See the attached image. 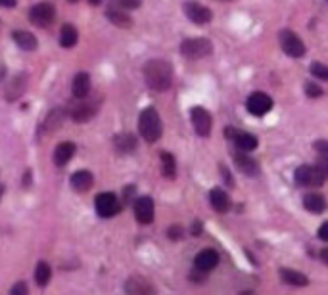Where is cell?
<instances>
[{
    "label": "cell",
    "mask_w": 328,
    "mask_h": 295,
    "mask_svg": "<svg viewBox=\"0 0 328 295\" xmlns=\"http://www.w3.org/2000/svg\"><path fill=\"white\" fill-rule=\"evenodd\" d=\"M144 81L146 85L155 90V92H165L169 90L173 83V69L165 60H150L144 66Z\"/></svg>",
    "instance_id": "obj_1"
},
{
    "label": "cell",
    "mask_w": 328,
    "mask_h": 295,
    "mask_svg": "<svg viewBox=\"0 0 328 295\" xmlns=\"http://www.w3.org/2000/svg\"><path fill=\"white\" fill-rule=\"evenodd\" d=\"M138 131L142 134V138L146 142H157L161 138V119L157 115V111L153 108H146L140 113V119H138Z\"/></svg>",
    "instance_id": "obj_2"
},
{
    "label": "cell",
    "mask_w": 328,
    "mask_h": 295,
    "mask_svg": "<svg viewBox=\"0 0 328 295\" xmlns=\"http://www.w3.org/2000/svg\"><path fill=\"white\" fill-rule=\"evenodd\" d=\"M213 52V44L209 39L204 37H196V39H186L181 44V54L186 60H202Z\"/></svg>",
    "instance_id": "obj_3"
},
{
    "label": "cell",
    "mask_w": 328,
    "mask_h": 295,
    "mask_svg": "<svg viewBox=\"0 0 328 295\" xmlns=\"http://www.w3.org/2000/svg\"><path fill=\"white\" fill-rule=\"evenodd\" d=\"M294 178L295 184L305 186V188H318V186L324 184V180H326L317 167H309V165L297 167L294 173Z\"/></svg>",
    "instance_id": "obj_4"
},
{
    "label": "cell",
    "mask_w": 328,
    "mask_h": 295,
    "mask_svg": "<svg viewBox=\"0 0 328 295\" xmlns=\"http://www.w3.org/2000/svg\"><path fill=\"white\" fill-rule=\"evenodd\" d=\"M98 108H100L98 100L79 98V102H77L75 106H73V110H71V119L75 121V123H87V121H90L96 115Z\"/></svg>",
    "instance_id": "obj_5"
},
{
    "label": "cell",
    "mask_w": 328,
    "mask_h": 295,
    "mask_svg": "<svg viewBox=\"0 0 328 295\" xmlns=\"http://www.w3.org/2000/svg\"><path fill=\"white\" fill-rule=\"evenodd\" d=\"M94 205H96V213H98L100 217H104V219H109V217L117 215V213L121 211L119 199H117L115 194H111V192L98 194V196H96V201H94Z\"/></svg>",
    "instance_id": "obj_6"
},
{
    "label": "cell",
    "mask_w": 328,
    "mask_h": 295,
    "mask_svg": "<svg viewBox=\"0 0 328 295\" xmlns=\"http://www.w3.org/2000/svg\"><path fill=\"white\" fill-rule=\"evenodd\" d=\"M280 46L290 58H303L305 54V44L303 41L292 31H282L280 33Z\"/></svg>",
    "instance_id": "obj_7"
},
{
    "label": "cell",
    "mask_w": 328,
    "mask_h": 295,
    "mask_svg": "<svg viewBox=\"0 0 328 295\" xmlns=\"http://www.w3.org/2000/svg\"><path fill=\"white\" fill-rule=\"evenodd\" d=\"M246 108H248V111H250L252 115L261 117L267 111H271V108H273V100H271V96H267L265 92H253L252 96L248 98V102H246Z\"/></svg>",
    "instance_id": "obj_8"
},
{
    "label": "cell",
    "mask_w": 328,
    "mask_h": 295,
    "mask_svg": "<svg viewBox=\"0 0 328 295\" xmlns=\"http://www.w3.org/2000/svg\"><path fill=\"white\" fill-rule=\"evenodd\" d=\"M185 14H186V18L192 23H196V25H206V23H209L211 22V18H213L211 10L206 8V6H202L200 2H186Z\"/></svg>",
    "instance_id": "obj_9"
},
{
    "label": "cell",
    "mask_w": 328,
    "mask_h": 295,
    "mask_svg": "<svg viewBox=\"0 0 328 295\" xmlns=\"http://www.w3.org/2000/svg\"><path fill=\"white\" fill-rule=\"evenodd\" d=\"M54 6L52 4H48V2H43V4H37L33 6V10L29 12V20L35 23V25H39V27H46V25H50L52 20H54Z\"/></svg>",
    "instance_id": "obj_10"
},
{
    "label": "cell",
    "mask_w": 328,
    "mask_h": 295,
    "mask_svg": "<svg viewBox=\"0 0 328 295\" xmlns=\"http://www.w3.org/2000/svg\"><path fill=\"white\" fill-rule=\"evenodd\" d=\"M190 115H192V125H194V129L200 136H209V132H211V115H209L208 110H204V108H192L190 111Z\"/></svg>",
    "instance_id": "obj_11"
},
{
    "label": "cell",
    "mask_w": 328,
    "mask_h": 295,
    "mask_svg": "<svg viewBox=\"0 0 328 295\" xmlns=\"http://www.w3.org/2000/svg\"><path fill=\"white\" fill-rule=\"evenodd\" d=\"M134 217L140 224H150L153 220V201L152 197L144 196L134 201Z\"/></svg>",
    "instance_id": "obj_12"
},
{
    "label": "cell",
    "mask_w": 328,
    "mask_h": 295,
    "mask_svg": "<svg viewBox=\"0 0 328 295\" xmlns=\"http://www.w3.org/2000/svg\"><path fill=\"white\" fill-rule=\"evenodd\" d=\"M125 293L127 295H155L153 285L140 276H132L125 282Z\"/></svg>",
    "instance_id": "obj_13"
},
{
    "label": "cell",
    "mask_w": 328,
    "mask_h": 295,
    "mask_svg": "<svg viewBox=\"0 0 328 295\" xmlns=\"http://www.w3.org/2000/svg\"><path fill=\"white\" fill-rule=\"evenodd\" d=\"M219 264V253L215 249H202L194 259V266L200 272H209Z\"/></svg>",
    "instance_id": "obj_14"
},
{
    "label": "cell",
    "mask_w": 328,
    "mask_h": 295,
    "mask_svg": "<svg viewBox=\"0 0 328 295\" xmlns=\"http://www.w3.org/2000/svg\"><path fill=\"white\" fill-rule=\"evenodd\" d=\"M66 121V110L64 108H56L52 110L46 117H44L43 123V132L44 134H52L54 131H58Z\"/></svg>",
    "instance_id": "obj_15"
},
{
    "label": "cell",
    "mask_w": 328,
    "mask_h": 295,
    "mask_svg": "<svg viewBox=\"0 0 328 295\" xmlns=\"http://www.w3.org/2000/svg\"><path fill=\"white\" fill-rule=\"evenodd\" d=\"M71 90H73V96L75 98H87L88 92H90V77L88 73L81 71L73 77V83H71Z\"/></svg>",
    "instance_id": "obj_16"
},
{
    "label": "cell",
    "mask_w": 328,
    "mask_h": 295,
    "mask_svg": "<svg viewBox=\"0 0 328 295\" xmlns=\"http://www.w3.org/2000/svg\"><path fill=\"white\" fill-rule=\"evenodd\" d=\"M234 163H236V167L240 169L244 175L255 176L257 173H259V165H257V161L252 159V157H248L246 152L234 153Z\"/></svg>",
    "instance_id": "obj_17"
},
{
    "label": "cell",
    "mask_w": 328,
    "mask_h": 295,
    "mask_svg": "<svg viewBox=\"0 0 328 295\" xmlns=\"http://www.w3.org/2000/svg\"><path fill=\"white\" fill-rule=\"evenodd\" d=\"M209 201H211V207L215 209L217 213H227L230 209L229 196H227V192L221 190V188H213V190L209 192Z\"/></svg>",
    "instance_id": "obj_18"
},
{
    "label": "cell",
    "mask_w": 328,
    "mask_h": 295,
    "mask_svg": "<svg viewBox=\"0 0 328 295\" xmlns=\"http://www.w3.org/2000/svg\"><path fill=\"white\" fill-rule=\"evenodd\" d=\"M25 87H27V75H25V73L16 75L14 79H12L10 87L6 88V98L10 100V102L18 100L23 92H25Z\"/></svg>",
    "instance_id": "obj_19"
},
{
    "label": "cell",
    "mask_w": 328,
    "mask_h": 295,
    "mask_svg": "<svg viewBox=\"0 0 328 295\" xmlns=\"http://www.w3.org/2000/svg\"><path fill=\"white\" fill-rule=\"evenodd\" d=\"M303 207H305L309 213L318 215V213H322V211L326 209V199H324V196L317 194V192H311V194H307V196L303 197Z\"/></svg>",
    "instance_id": "obj_20"
},
{
    "label": "cell",
    "mask_w": 328,
    "mask_h": 295,
    "mask_svg": "<svg viewBox=\"0 0 328 295\" xmlns=\"http://www.w3.org/2000/svg\"><path fill=\"white\" fill-rule=\"evenodd\" d=\"M73 153H75V144L71 142L58 144V148H56L54 152V163L58 167H64V165L69 163V159L73 157Z\"/></svg>",
    "instance_id": "obj_21"
},
{
    "label": "cell",
    "mask_w": 328,
    "mask_h": 295,
    "mask_svg": "<svg viewBox=\"0 0 328 295\" xmlns=\"http://www.w3.org/2000/svg\"><path fill=\"white\" fill-rule=\"evenodd\" d=\"M234 138V146L240 150V152H253L257 148V138L253 134H248V132H240L236 131V134L232 136Z\"/></svg>",
    "instance_id": "obj_22"
},
{
    "label": "cell",
    "mask_w": 328,
    "mask_h": 295,
    "mask_svg": "<svg viewBox=\"0 0 328 295\" xmlns=\"http://www.w3.org/2000/svg\"><path fill=\"white\" fill-rule=\"evenodd\" d=\"M113 144H115V150L121 153H131L134 152L136 148V138L132 136L131 132H121L113 138Z\"/></svg>",
    "instance_id": "obj_23"
},
{
    "label": "cell",
    "mask_w": 328,
    "mask_h": 295,
    "mask_svg": "<svg viewBox=\"0 0 328 295\" xmlns=\"http://www.w3.org/2000/svg\"><path fill=\"white\" fill-rule=\"evenodd\" d=\"M92 182H94V178H92V173H88V171H77L71 175V186L77 192H87Z\"/></svg>",
    "instance_id": "obj_24"
},
{
    "label": "cell",
    "mask_w": 328,
    "mask_h": 295,
    "mask_svg": "<svg viewBox=\"0 0 328 295\" xmlns=\"http://www.w3.org/2000/svg\"><path fill=\"white\" fill-rule=\"evenodd\" d=\"M280 278H282V282L290 285H297V287H305L309 284V278H307L305 274L297 272V270H290V268H280Z\"/></svg>",
    "instance_id": "obj_25"
},
{
    "label": "cell",
    "mask_w": 328,
    "mask_h": 295,
    "mask_svg": "<svg viewBox=\"0 0 328 295\" xmlns=\"http://www.w3.org/2000/svg\"><path fill=\"white\" fill-rule=\"evenodd\" d=\"M12 39L16 41V44L23 48V50H35L37 48V39H35L33 33L29 31H14Z\"/></svg>",
    "instance_id": "obj_26"
},
{
    "label": "cell",
    "mask_w": 328,
    "mask_h": 295,
    "mask_svg": "<svg viewBox=\"0 0 328 295\" xmlns=\"http://www.w3.org/2000/svg\"><path fill=\"white\" fill-rule=\"evenodd\" d=\"M106 16H108V20L113 25H117V27H131V16L127 14L125 10H117V8H111L109 6V10L106 12Z\"/></svg>",
    "instance_id": "obj_27"
},
{
    "label": "cell",
    "mask_w": 328,
    "mask_h": 295,
    "mask_svg": "<svg viewBox=\"0 0 328 295\" xmlns=\"http://www.w3.org/2000/svg\"><path fill=\"white\" fill-rule=\"evenodd\" d=\"M60 44H62L64 48H71V46H75L77 44V31L71 23H66V25L62 27V33H60Z\"/></svg>",
    "instance_id": "obj_28"
},
{
    "label": "cell",
    "mask_w": 328,
    "mask_h": 295,
    "mask_svg": "<svg viewBox=\"0 0 328 295\" xmlns=\"http://www.w3.org/2000/svg\"><path fill=\"white\" fill-rule=\"evenodd\" d=\"M161 171L167 178H175L177 175V165H175V157L171 153L163 152L161 153Z\"/></svg>",
    "instance_id": "obj_29"
},
{
    "label": "cell",
    "mask_w": 328,
    "mask_h": 295,
    "mask_svg": "<svg viewBox=\"0 0 328 295\" xmlns=\"http://www.w3.org/2000/svg\"><path fill=\"white\" fill-rule=\"evenodd\" d=\"M50 276H52V270L46 262H39L37 264V270H35V282L39 285H46L50 282Z\"/></svg>",
    "instance_id": "obj_30"
},
{
    "label": "cell",
    "mask_w": 328,
    "mask_h": 295,
    "mask_svg": "<svg viewBox=\"0 0 328 295\" xmlns=\"http://www.w3.org/2000/svg\"><path fill=\"white\" fill-rule=\"evenodd\" d=\"M140 6V0H111V8H117V10H134Z\"/></svg>",
    "instance_id": "obj_31"
},
{
    "label": "cell",
    "mask_w": 328,
    "mask_h": 295,
    "mask_svg": "<svg viewBox=\"0 0 328 295\" xmlns=\"http://www.w3.org/2000/svg\"><path fill=\"white\" fill-rule=\"evenodd\" d=\"M311 73L320 81H328V66H324V64H318V62L311 64Z\"/></svg>",
    "instance_id": "obj_32"
},
{
    "label": "cell",
    "mask_w": 328,
    "mask_h": 295,
    "mask_svg": "<svg viewBox=\"0 0 328 295\" xmlns=\"http://www.w3.org/2000/svg\"><path fill=\"white\" fill-rule=\"evenodd\" d=\"M305 94L309 98H318V96H322V88L318 87V85H315V83H307Z\"/></svg>",
    "instance_id": "obj_33"
},
{
    "label": "cell",
    "mask_w": 328,
    "mask_h": 295,
    "mask_svg": "<svg viewBox=\"0 0 328 295\" xmlns=\"http://www.w3.org/2000/svg\"><path fill=\"white\" fill-rule=\"evenodd\" d=\"M313 148L317 150V153L320 157H328V140H317L313 144Z\"/></svg>",
    "instance_id": "obj_34"
},
{
    "label": "cell",
    "mask_w": 328,
    "mask_h": 295,
    "mask_svg": "<svg viewBox=\"0 0 328 295\" xmlns=\"http://www.w3.org/2000/svg\"><path fill=\"white\" fill-rule=\"evenodd\" d=\"M10 295H29V291H27V284H25V282H18V284H14Z\"/></svg>",
    "instance_id": "obj_35"
},
{
    "label": "cell",
    "mask_w": 328,
    "mask_h": 295,
    "mask_svg": "<svg viewBox=\"0 0 328 295\" xmlns=\"http://www.w3.org/2000/svg\"><path fill=\"white\" fill-rule=\"evenodd\" d=\"M315 167H317L318 171L322 173V176H324V178H328V157H320Z\"/></svg>",
    "instance_id": "obj_36"
},
{
    "label": "cell",
    "mask_w": 328,
    "mask_h": 295,
    "mask_svg": "<svg viewBox=\"0 0 328 295\" xmlns=\"http://www.w3.org/2000/svg\"><path fill=\"white\" fill-rule=\"evenodd\" d=\"M167 234H169V238H171V240H181V238H183V228H181L179 224H175V226H171V228H169Z\"/></svg>",
    "instance_id": "obj_37"
},
{
    "label": "cell",
    "mask_w": 328,
    "mask_h": 295,
    "mask_svg": "<svg viewBox=\"0 0 328 295\" xmlns=\"http://www.w3.org/2000/svg\"><path fill=\"white\" fill-rule=\"evenodd\" d=\"M318 238H320V240H324V241H328V222H324V224L318 228Z\"/></svg>",
    "instance_id": "obj_38"
},
{
    "label": "cell",
    "mask_w": 328,
    "mask_h": 295,
    "mask_svg": "<svg viewBox=\"0 0 328 295\" xmlns=\"http://www.w3.org/2000/svg\"><path fill=\"white\" fill-rule=\"evenodd\" d=\"M194 236H200V232H202V224H200V220H196L194 222V226H192V230H190Z\"/></svg>",
    "instance_id": "obj_39"
},
{
    "label": "cell",
    "mask_w": 328,
    "mask_h": 295,
    "mask_svg": "<svg viewBox=\"0 0 328 295\" xmlns=\"http://www.w3.org/2000/svg\"><path fill=\"white\" fill-rule=\"evenodd\" d=\"M0 6H4V8H14V6H16V0H0Z\"/></svg>",
    "instance_id": "obj_40"
},
{
    "label": "cell",
    "mask_w": 328,
    "mask_h": 295,
    "mask_svg": "<svg viewBox=\"0 0 328 295\" xmlns=\"http://www.w3.org/2000/svg\"><path fill=\"white\" fill-rule=\"evenodd\" d=\"M320 259L328 264V249H322V251H320Z\"/></svg>",
    "instance_id": "obj_41"
},
{
    "label": "cell",
    "mask_w": 328,
    "mask_h": 295,
    "mask_svg": "<svg viewBox=\"0 0 328 295\" xmlns=\"http://www.w3.org/2000/svg\"><path fill=\"white\" fill-rule=\"evenodd\" d=\"M4 75H6V69H4V67L0 66V81H2V79H4Z\"/></svg>",
    "instance_id": "obj_42"
},
{
    "label": "cell",
    "mask_w": 328,
    "mask_h": 295,
    "mask_svg": "<svg viewBox=\"0 0 328 295\" xmlns=\"http://www.w3.org/2000/svg\"><path fill=\"white\" fill-rule=\"evenodd\" d=\"M88 2H90L92 6H98V4H100V2H102V0H88Z\"/></svg>",
    "instance_id": "obj_43"
},
{
    "label": "cell",
    "mask_w": 328,
    "mask_h": 295,
    "mask_svg": "<svg viewBox=\"0 0 328 295\" xmlns=\"http://www.w3.org/2000/svg\"><path fill=\"white\" fill-rule=\"evenodd\" d=\"M2 194H4V186L0 184V197H2Z\"/></svg>",
    "instance_id": "obj_44"
},
{
    "label": "cell",
    "mask_w": 328,
    "mask_h": 295,
    "mask_svg": "<svg viewBox=\"0 0 328 295\" xmlns=\"http://www.w3.org/2000/svg\"><path fill=\"white\" fill-rule=\"evenodd\" d=\"M69 2H77V0H69Z\"/></svg>",
    "instance_id": "obj_45"
}]
</instances>
